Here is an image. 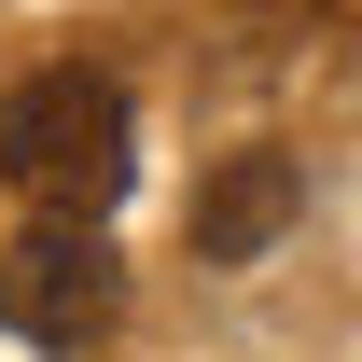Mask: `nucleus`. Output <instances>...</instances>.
Here are the masks:
<instances>
[{"label": "nucleus", "instance_id": "f257e3e1", "mask_svg": "<svg viewBox=\"0 0 362 362\" xmlns=\"http://www.w3.org/2000/svg\"><path fill=\"white\" fill-rule=\"evenodd\" d=\"M0 181L42 209V223H98L126 195V84L112 70H28L0 98Z\"/></svg>", "mask_w": 362, "mask_h": 362}, {"label": "nucleus", "instance_id": "f03ea898", "mask_svg": "<svg viewBox=\"0 0 362 362\" xmlns=\"http://www.w3.org/2000/svg\"><path fill=\"white\" fill-rule=\"evenodd\" d=\"M112 307H126V265H112L98 223H28L14 251H0V334L84 349V334H112Z\"/></svg>", "mask_w": 362, "mask_h": 362}, {"label": "nucleus", "instance_id": "7ed1b4c3", "mask_svg": "<svg viewBox=\"0 0 362 362\" xmlns=\"http://www.w3.org/2000/svg\"><path fill=\"white\" fill-rule=\"evenodd\" d=\"M293 209H307V168H293V153H223V168L195 181V265H251V251H279Z\"/></svg>", "mask_w": 362, "mask_h": 362}]
</instances>
